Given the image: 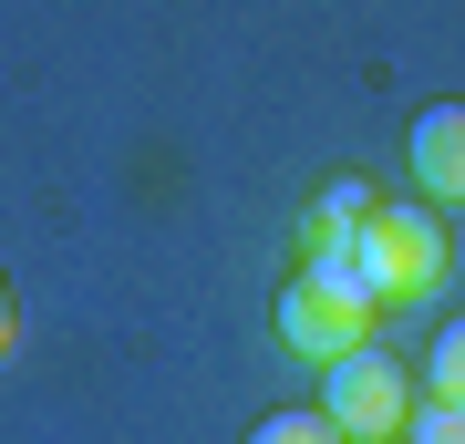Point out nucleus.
Listing matches in <instances>:
<instances>
[{"mask_svg": "<svg viewBox=\"0 0 465 444\" xmlns=\"http://www.w3.org/2000/svg\"><path fill=\"white\" fill-rule=\"evenodd\" d=\"M351 280H362L372 311L382 300H424L445 280V217L414 207V197H382L362 228H351Z\"/></svg>", "mask_w": 465, "mask_h": 444, "instance_id": "nucleus-1", "label": "nucleus"}, {"mask_svg": "<svg viewBox=\"0 0 465 444\" xmlns=\"http://www.w3.org/2000/svg\"><path fill=\"white\" fill-rule=\"evenodd\" d=\"M321 413L341 424V444H382V434H403L414 424V372L393 362V351H341L331 382H321Z\"/></svg>", "mask_w": 465, "mask_h": 444, "instance_id": "nucleus-2", "label": "nucleus"}, {"mask_svg": "<svg viewBox=\"0 0 465 444\" xmlns=\"http://www.w3.org/2000/svg\"><path fill=\"white\" fill-rule=\"evenodd\" d=\"M280 341L300 351V362L331 372L341 351H362V341H372V300L351 290V280H321V269H300V280L280 290Z\"/></svg>", "mask_w": 465, "mask_h": 444, "instance_id": "nucleus-3", "label": "nucleus"}, {"mask_svg": "<svg viewBox=\"0 0 465 444\" xmlns=\"http://www.w3.org/2000/svg\"><path fill=\"white\" fill-rule=\"evenodd\" d=\"M414 186L434 207H465V104H424L414 114Z\"/></svg>", "mask_w": 465, "mask_h": 444, "instance_id": "nucleus-4", "label": "nucleus"}, {"mask_svg": "<svg viewBox=\"0 0 465 444\" xmlns=\"http://www.w3.org/2000/svg\"><path fill=\"white\" fill-rule=\"evenodd\" d=\"M372 207H382V197H372L362 176H331V186H321V217H311V228H321V238H351Z\"/></svg>", "mask_w": 465, "mask_h": 444, "instance_id": "nucleus-5", "label": "nucleus"}, {"mask_svg": "<svg viewBox=\"0 0 465 444\" xmlns=\"http://www.w3.org/2000/svg\"><path fill=\"white\" fill-rule=\"evenodd\" d=\"M424 393L465 403V321H445V331H434V351H424Z\"/></svg>", "mask_w": 465, "mask_h": 444, "instance_id": "nucleus-6", "label": "nucleus"}, {"mask_svg": "<svg viewBox=\"0 0 465 444\" xmlns=\"http://www.w3.org/2000/svg\"><path fill=\"white\" fill-rule=\"evenodd\" d=\"M403 444H465V403L414 393V424H403Z\"/></svg>", "mask_w": 465, "mask_h": 444, "instance_id": "nucleus-7", "label": "nucleus"}, {"mask_svg": "<svg viewBox=\"0 0 465 444\" xmlns=\"http://www.w3.org/2000/svg\"><path fill=\"white\" fill-rule=\"evenodd\" d=\"M249 444H341V424H331V413L311 403V413H269V424H259Z\"/></svg>", "mask_w": 465, "mask_h": 444, "instance_id": "nucleus-8", "label": "nucleus"}, {"mask_svg": "<svg viewBox=\"0 0 465 444\" xmlns=\"http://www.w3.org/2000/svg\"><path fill=\"white\" fill-rule=\"evenodd\" d=\"M0 351H11V290H0Z\"/></svg>", "mask_w": 465, "mask_h": 444, "instance_id": "nucleus-9", "label": "nucleus"}, {"mask_svg": "<svg viewBox=\"0 0 465 444\" xmlns=\"http://www.w3.org/2000/svg\"><path fill=\"white\" fill-rule=\"evenodd\" d=\"M382 444H403V434H382Z\"/></svg>", "mask_w": 465, "mask_h": 444, "instance_id": "nucleus-10", "label": "nucleus"}]
</instances>
